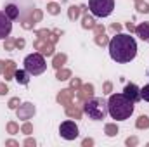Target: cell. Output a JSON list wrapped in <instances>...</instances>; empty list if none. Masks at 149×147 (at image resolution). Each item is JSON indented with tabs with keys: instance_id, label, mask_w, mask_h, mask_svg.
<instances>
[{
	"instance_id": "1",
	"label": "cell",
	"mask_w": 149,
	"mask_h": 147,
	"mask_svg": "<svg viewBox=\"0 0 149 147\" xmlns=\"http://www.w3.org/2000/svg\"><path fill=\"white\" fill-rule=\"evenodd\" d=\"M109 55L113 61L125 64L135 59L137 55V43L130 35H123L118 33L116 37H113L109 40Z\"/></svg>"
},
{
	"instance_id": "2",
	"label": "cell",
	"mask_w": 149,
	"mask_h": 147,
	"mask_svg": "<svg viewBox=\"0 0 149 147\" xmlns=\"http://www.w3.org/2000/svg\"><path fill=\"white\" fill-rule=\"evenodd\" d=\"M134 104L130 99H127L123 94H113L108 101V112L111 114L113 119L116 121H125L132 116L134 112Z\"/></svg>"
},
{
	"instance_id": "3",
	"label": "cell",
	"mask_w": 149,
	"mask_h": 147,
	"mask_svg": "<svg viewBox=\"0 0 149 147\" xmlns=\"http://www.w3.org/2000/svg\"><path fill=\"white\" fill-rule=\"evenodd\" d=\"M83 111L85 114L90 118V119H95V121H101L106 118L108 114V102L101 97H90L88 101L83 102Z\"/></svg>"
},
{
	"instance_id": "4",
	"label": "cell",
	"mask_w": 149,
	"mask_h": 147,
	"mask_svg": "<svg viewBox=\"0 0 149 147\" xmlns=\"http://www.w3.org/2000/svg\"><path fill=\"white\" fill-rule=\"evenodd\" d=\"M45 68H47V64H45V59H43V55L40 52L26 55V59H24V69L30 74L38 76V74H42L45 71Z\"/></svg>"
},
{
	"instance_id": "5",
	"label": "cell",
	"mask_w": 149,
	"mask_h": 147,
	"mask_svg": "<svg viewBox=\"0 0 149 147\" xmlns=\"http://www.w3.org/2000/svg\"><path fill=\"white\" fill-rule=\"evenodd\" d=\"M88 9L94 16L106 17L114 9V0H88Z\"/></svg>"
},
{
	"instance_id": "6",
	"label": "cell",
	"mask_w": 149,
	"mask_h": 147,
	"mask_svg": "<svg viewBox=\"0 0 149 147\" xmlns=\"http://www.w3.org/2000/svg\"><path fill=\"white\" fill-rule=\"evenodd\" d=\"M59 133L66 140H74L78 137V126L74 125V121H64L59 126Z\"/></svg>"
},
{
	"instance_id": "7",
	"label": "cell",
	"mask_w": 149,
	"mask_h": 147,
	"mask_svg": "<svg viewBox=\"0 0 149 147\" xmlns=\"http://www.w3.org/2000/svg\"><path fill=\"white\" fill-rule=\"evenodd\" d=\"M33 47L42 55H54V43L49 38H37L35 43H33Z\"/></svg>"
},
{
	"instance_id": "8",
	"label": "cell",
	"mask_w": 149,
	"mask_h": 147,
	"mask_svg": "<svg viewBox=\"0 0 149 147\" xmlns=\"http://www.w3.org/2000/svg\"><path fill=\"white\" fill-rule=\"evenodd\" d=\"M42 17H43L42 10L33 7V9L30 10V17H24V19H23V23H21V26H23L24 30H31L37 23H40V21H42Z\"/></svg>"
},
{
	"instance_id": "9",
	"label": "cell",
	"mask_w": 149,
	"mask_h": 147,
	"mask_svg": "<svg viewBox=\"0 0 149 147\" xmlns=\"http://www.w3.org/2000/svg\"><path fill=\"white\" fill-rule=\"evenodd\" d=\"M35 106L31 104V102H24V104H21L16 112H17V119H23V121H28V119H31L33 118V114H35Z\"/></svg>"
},
{
	"instance_id": "10",
	"label": "cell",
	"mask_w": 149,
	"mask_h": 147,
	"mask_svg": "<svg viewBox=\"0 0 149 147\" xmlns=\"http://www.w3.org/2000/svg\"><path fill=\"white\" fill-rule=\"evenodd\" d=\"M10 31H12V23L9 16L5 12H0V40H5L10 35Z\"/></svg>"
},
{
	"instance_id": "11",
	"label": "cell",
	"mask_w": 149,
	"mask_h": 147,
	"mask_svg": "<svg viewBox=\"0 0 149 147\" xmlns=\"http://www.w3.org/2000/svg\"><path fill=\"white\" fill-rule=\"evenodd\" d=\"M123 95H125L127 99H130L132 102H137V101L141 99V90H139V87H137L135 83H128V85H125V88H123Z\"/></svg>"
},
{
	"instance_id": "12",
	"label": "cell",
	"mask_w": 149,
	"mask_h": 147,
	"mask_svg": "<svg viewBox=\"0 0 149 147\" xmlns=\"http://www.w3.org/2000/svg\"><path fill=\"white\" fill-rule=\"evenodd\" d=\"M73 97H74V90L73 88H64V90H61L59 94H57V102L61 104V106H71V102H73Z\"/></svg>"
},
{
	"instance_id": "13",
	"label": "cell",
	"mask_w": 149,
	"mask_h": 147,
	"mask_svg": "<svg viewBox=\"0 0 149 147\" xmlns=\"http://www.w3.org/2000/svg\"><path fill=\"white\" fill-rule=\"evenodd\" d=\"M90 97H94V85H92V83L81 85V87L78 88V101H80V102H85V101H88Z\"/></svg>"
},
{
	"instance_id": "14",
	"label": "cell",
	"mask_w": 149,
	"mask_h": 147,
	"mask_svg": "<svg viewBox=\"0 0 149 147\" xmlns=\"http://www.w3.org/2000/svg\"><path fill=\"white\" fill-rule=\"evenodd\" d=\"M5 14L9 16L10 21H16V19L21 17V10H19V7H17L16 3H12V2H9V3L5 5Z\"/></svg>"
},
{
	"instance_id": "15",
	"label": "cell",
	"mask_w": 149,
	"mask_h": 147,
	"mask_svg": "<svg viewBox=\"0 0 149 147\" xmlns=\"http://www.w3.org/2000/svg\"><path fill=\"white\" fill-rule=\"evenodd\" d=\"M135 33H137V37H141V40H144V42L149 43V21L148 23H141L135 28Z\"/></svg>"
},
{
	"instance_id": "16",
	"label": "cell",
	"mask_w": 149,
	"mask_h": 147,
	"mask_svg": "<svg viewBox=\"0 0 149 147\" xmlns=\"http://www.w3.org/2000/svg\"><path fill=\"white\" fill-rule=\"evenodd\" d=\"M14 73H16V62L14 61H5V68H3V76H5V81L9 80H14Z\"/></svg>"
},
{
	"instance_id": "17",
	"label": "cell",
	"mask_w": 149,
	"mask_h": 147,
	"mask_svg": "<svg viewBox=\"0 0 149 147\" xmlns=\"http://www.w3.org/2000/svg\"><path fill=\"white\" fill-rule=\"evenodd\" d=\"M14 80H16L19 85H28V81H30V73H28L26 69H16Z\"/></svg>"
},
{
	"instance_id": "18",
	"label": "cell",
	"mask_w": 149,
	"mask_h": 147,
	"mask_svg": "<svg viewBox=\"0 0 149 147\" xmlns=\"http://www.w3.org/2000/svg\"><path fill=\"white\" fill-rule=\"evenodd\" d=\"M66 54H56L54 55V59H52V66H54V69H61L64 64H66Z\"/></svg>"
},
{
	"instance_id": "19",
	"label": "cell",
	"mask_w": 149,
	"mask_h": 147,
	"mask_svg": "<svg viewBox=\"0 0 149 147\" xmlns=\"http://www.w3.org/2000/svg\"><path fill=\"white\" fill-rule=\"evenodd\" d=\"M66 116L68 118H73V119H80L81 118V109L76 107V106H66Z\"/></svg>"
},
{
	"instance_id": "20",
	"label": "cell",
	"mask_w": 149,
	"mask_h": 147,
	"mask_svg": "<svg viewBox=\"0 0 149 147\" xmlns=\"http://www.w3.org/2000/svg\"><path fill=\"white\" fill-rule=\"evenodd\" d=\"M135 126H137L139 130H148L149 128V116H146V114L139 116L137 121H135Z\"/></svg>"
},
{
	"instance_id": "21",
	"label": "cell",
	"mask_w": 149,
	"mask_h": 147,
	"mask_svg": "<svg viewBox=\"0 0 149 147\" xmlns=\"http://www.w3.org/2000/svg\"><path fill=\"white\" fill-rule=\"evenodd\" d=\"M81 26H83L85 30H94V26H95V21H94V17H92V16H88V14L85 12V16H83V23H81Z\"/></svg>"
},
{
	"instance_id": "22",
	"label": "cell",
	"mask_w": 149,
	"mask_h": 147,
	"mask_svg": "<svg viewBox=\"0 0 149 147\" xmlns=\"http://www.w3.org/2000/svg\"><path fill=\"white\" fill-rule=\"evenodd\" d=\"M104 133H106L108 137H116V135H118V126H116L114 123H108V125L104 126Z\"/></svg>"
},
{
	"instance_id": "23",
	"label": "cell",
	"mask_w": 149,
	"mask_h": 147,
	"mask_svg": "<svg viewBox=\"0 0 149 147\" xmlns=\"http://www.w3.org/2000/svg\"><path fill=\"white\" fill-rule=\"evenodd\" d=\"M56 78H57L59 81L70 80V78H71V71H70V69H64V68H61V69H57V73H56Z\"/></svg>"
},
{
	"instance_id": "24",
	"label": "cell",
	"mask_w": 149,
	"mask_h": 147,
	"mask_svg": "<svg viewBox=\"0 0 149 147\" xmlns=\"http://www.w3.org/2000/svg\"><path fill=\"white\" fill-rule=\"evenodd\" d=\"M135 9L142 14H148L149 12V3H146L144 0H135Z\"/></svg>"
},
{
	"instance_id": "25",
	"label": "cell",
	"mask_w": 149,
	"mask_h": 147,
	"mask_svg": "<svg viewBox=\"0 0 149 147\" xmlns=\"http://www.w3.org/2000/svg\"><path fill=\"white\" fill-rule=\"evenodd\" d=\"M80 12H81V9H80V7H76V5H71V7L68 9V17H70L71 21H74V19L80 16Z\"/></svg>"
},
{
	"instance_id": "26",
	"label": "cell",
	"mask_w": 149,
	"mask_h": 147,
	"mask_svg": "<svg viewBox=\"0 0 149 147\" xmlns=\"http://www.w3.org/2000/svg\"><path fill=\"white\" fill-rule=\"evenodd\" d=\"M47 12H49V14H52V16H57V14L61 12V7H59L57 3H54V2H50V3L47 5Z\"/></svg>"
},
{
	"instance_id": "27",
	"label": "cell",
	"mask_w": 149,
	"mask_h": 147,
	"mask_svg": "<svg viewBox=\"0 0 149 147\" xmlns=\"http://www.w3.org/2000/svg\"><path fill=\"white\" fill-rule=\"evenodd\" d=\"M95 43L97 45H101V47H104V45H109V40H108V37L104 35V33H101V35H95Z\"/></svg>"
},
{
	"instance_id": "28",
	"label": "cell",
	"mask_w": 149,
	"mask_h": 147,
	"mask_svg": "<svg viewBox=\"0 0 149 147\" xmlns=\"http://www.w3.org/2000/svg\"><path fill=\"white\" fill-rule=\"evenodd\" d=\"M7 133H10V135H16V133H19V126H17V123H14V121H9V123H7Z\"/></svg>"
},
{
	"instance_id": "29",
	"label": "cell",
	"mask_w": 149,
	"mask_h": 147,
	"mask_svg": "<svg viewBox=\"0 0 149 147\" xmlns=\"http://www.w3.org/2000/svg\"><path fill=\"white\" fill-rule=\"evenodd\" d=\"M14 47H16V40L10 38V37H7L5 38V43H3V49H5V50H12Z\"/></svg>"
},
{
	"instance_id": "30",
	"label": "cell",
	"mask_w": 149,
	"mask_h": 147,
	"mask_svg": "<svg viewBox=\"0 0 149 147\" xmlns=\"http://www.w3.org/2000/svg\"><path fill=\"white\" fill-rule=\"evenodd\" d=\"M37 37L38 38H49V40H50V37H52V31H50V30H38V31H37Z\"/></svg>"
},
{
	"instance_id": "31",
	"label": "cell",
	"mask_w": 149,
	"mask_h": 147,
	"mask_svg": "<svg viewBox=\"0 0 149 147\" xmlns=\"http://www.w3.org/2000/svg\"><path fill=\"white\" fill-rule=\"evenodd\" d=\"M7 106H9V109H17V107L21 106V104H19V97H12Z\"/></svg>"
},
{
	"instance_id": "32",
	"label": "cell",
	"mask_w": 149,
	"mask_h": 147,
	"mask_svg": "<svg viewBox=\"0 0 149 147\" xmlns=\"http://www.w3.org/2000/svg\"><path fill=\"white\" fill-rule=\"evenodd\" d=\"M141 99L149 102V85H144V88H141Z\"/></svg>"
},
{
	"instance_id": "33",
	"label": "cell",
	"mask_w": 149,
	"mask_h": 147,
	"mask_svg": "<svg viewBox=\"0 0 149 147\" xmlns=\"http://www.w3.org/2000/svg\"><path fill=\"white\" fill-rule=\"evenodd\" d=\"M21 132H23V133H26V135H30V133L33 132V126H31V123L24 121V125L21 126Z\"/></svg>"
},
{
	"instance_id": "34",
	"label": "cell",
	"mask_w": 149,
	"mask_h": 147,
	"mask_svg": "<svg viewBox=\"0 0 149 147\" xmlns=\"http://www.w3.org/2000/svg\"><path fill=\"white\" fill-rule=\"evenodd\" d=\"M125 144H127L128 147H135L137 144H139V139H137V137H128V139L125 140Z\"/></svg>"
},
{
	"instance_id": "35",
	"label": "cell",
	"mask_w": 149,
	"mask_h": 147,
	"mask_svg": "<svg viewBox=\"0 0 149 147\" xmlns=\"http://www.w3.org/2000/svg\"><path fill=\"white\" fill-rule=\"evenodd\" d=\"M80 87H81V81H80V78H71V87H70V88H73L74 92H76Z\"/></svg>"
},
{
	"instance_id": "36",
	"label": "cell",
	"mask_w": 149,
	"mask_h": 147,
	"mask_svg": "<svg viewBox=\"0 0 149 147\" xmlns=\"http://www.w3.org/2000/svg\"><path fill=\"white\" fill-rule=\"evenodd\" d=\"M102 90H104V94H111L113 92V83L111 81H106L104 87H102Z\"/></svg>"
},
{
	"instance_id": "37",
	"label": "cell",
	"mask_w": 149,
	"mask_h": 147,
	"mask_svg": "<svg viewBox=\"0 0 149 147\" xmlns=\"http://www.w3.org/2000/svg\"><path fill=\"white\" fill-rule=\"evenodd\" d=\"M94 31H95V35H101V33H104V26L102 24H95L94 26Z\"/></svg>"
},
{
	"instance_id": "38",
	"label": "cell",
	"mask_w": 149,
	"mask_h": 147,
	"mask_svg": "<svg viewBox=\"0 0 149 147\" xmlns=\"http://www.w3.org/2000/svg\"><path fill=\"white\" fill-rule=\"evenodd\" d=\"M24 45H26L24 38H17V40H16V47H17V49H24Z\"/></svg>"
},
{
	"instance_id": "39",
	"label": "cell",
	"mask_w": 149,
	"mask_h": 147,
	"mask_svg": "<svg viewBox=\"0 0 149 147\" xmlns=\"http://www.w3.org/2000/svg\"><path fill=\"white\" fill-rule=\"evenodd\" d=\"M24 146L26 147H35L37 142H35V139H26V140H24Z\"/></svg>"
},
{
	"instance_id": "40",
	"label": "cell",
	"mask_w": 149,
	"mask_h": 147,
	"mask_svg": "<svg viewBox=\"0 0 149 147\" xmlns=\"http://www.w3.org/2000/svg\"><path fill=\"white\" fill-rule=\"evenodd\" d=\"M9 92V88H7V85L5 83H0V95H5Z\"/></svg>"
},
{
	"instance_id": "41",
	"label": "cell",
	"mask_w": 149,
	"mask_h": 147,
	"mask_svg": "<svg viewBox=\"0 0 149 147\" xmlns=\"http://www.w3.org/2000/svg\"><path fill=\"white\" fill-rule=\"evenodd\" d=\"M81 146H83V147H90V146H94V140H92V139H85V140L81 142Z\"/></svg>"
},
{
	"instance_id": "42",
	"label": "cell",
	"mask_w": 149,
	"mask_h": 147,
	"mask_svg": "<svg viewBox=\"0 0 149 147\" xmlns=\"http://www.w3.org/2000/svg\"><path fill=\"white\" fill-rule=\"evenodd\" d=\"M5 146H9V147H19V144H17L16 140H7V142H5Z\"/></svg>"
},
{
	"instance_id": "43",
	"label": "cell",
	"mask_w": 149,
	"mask_h": 147,
	"mask_svg": "<svg viewBox=\"0 0 149 147\" xmlns=\"http://www.w3.org/2000/svg\"><path fill=\"white\" fill-rule=\"evenodd\" d=\"M111 30H113V31H120V30H121V26H120L118 23H113V24H111Z\"/></svg>"
},
{
	"instance_id": "44",
	"label": "cell",
	"mask_w": 149,
	"mask_h": 147,
	"mask_svg": "<svg viewBox=\"0 0 149 147\" xmlns=\"http://www.w3.org/2000/svg\"><path fill=\"white\" fill-rule=\"evenodd\" d=\"M127 30H128V31L132 33V31H135V26H134L132 23H127Z\"/></svg>"
},
{
	"instance_id": "45",
	"label": "cell",
	"mask_w": 149,
	"mask_h": 147,
	"mask_svg": "<svg viewBox=\"0 0 149 147\" xmlns=\"http://www.w3.org/2000/svg\"><path fill=\"white\" fill-rule=\"evenodd\" d=\"M3 68H5V62H3V61H0V73H3Z\"/></svg>"
}]
</instances>
